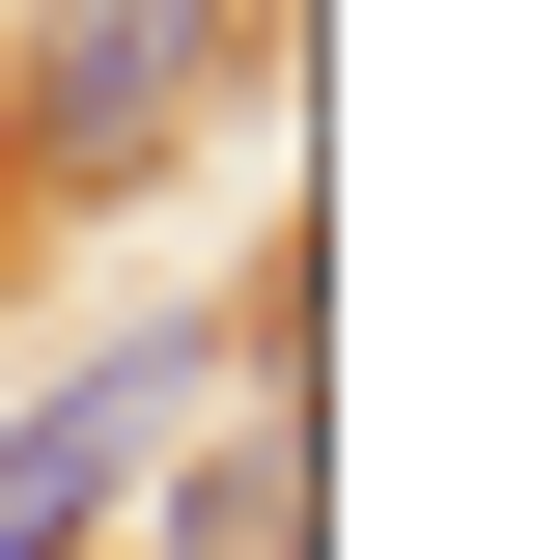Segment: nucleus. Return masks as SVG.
Here are the masks:
<instances>
[{"label": "nucleus", "instance_id": "1", "mask_svg": "<svg viewBox=\"0 0 560 560\" xmlns=\"http://www.w3.org/2000/svg\"><path fill=\"white\" fill-rule=\"evenodd\" d=\"M224 84H253V0H28V28H0V197L113 224L140 168L224 140Z\"/></svg>", "mask_w": 560, "mask_h": 560}, {"label": "nucleus", "instance_id": "2", "mask_svg": "<svg viewBox=\"0 0 560 560\" xmlns=\"http://www.w3.org/2000/svg\"><path fill=\"white\" fill-rule=\"evenodd\" d=\"M224 393V308H168V337H84L57 393L0 420V560H113V504H140V448Z\"/></svg>", "mask_w": 560, "mask_h": 560}, {"label": "nucleus", "instance_id": "3", "mask_svg": "<svg viewBox=\"0 0 560 560\" xmlns=\"http://www.w3.org/2000/svg\"><path fill=\"white\" fill-rule=\"evenodd\" d=\"M308 393H197L168 448H140V504H113V560H308Z\"/></svg>", "mask_w": 560, "mask_h": 560}]
</instances>
